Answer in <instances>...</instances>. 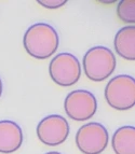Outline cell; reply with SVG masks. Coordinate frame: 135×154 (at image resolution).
<instances>
[{
	"instance_id": "cell-11",
	"label": "cell",
	"mask_w": 135,
	"mask_h": 154,
	"mask_svg": "<svg viewBox=\"0 0 135 154\" xmlns=\"http://www.w3.org/2000/svg\"><path fill=\"white\" fill-rule=\"evenodd\" d=\"M117 15L123 23H135V0H122L117 5Z\"/></svg>"
},
{
	"instance_id": "cell-12",
	"label": "cell",
	"mask_w": 135,
	"mask_h": 154,
	"mask_svg": "<svg viewBox=\"0 0 135 154\" xmlns=\"http://www.w3.org/2000/svg\"><path fill=\"white\" fill-rule=\"evenodd\" d=\"M38 3L47 9H58L67 3V0H38Z\"/></svg>"
},
{
	"instance_id": "cell-5",
	"label": "cell",
	"mask_w": 135,
	"mask_h": 154,
	"mask_svg": "<svg viewBox=\"0 0 135 154\" xmlns=\"http://www.w3.org/2000/svg\"><path fill=\"white\" fill-rule=\"evenodd\" d=\"M109 135L106 127L97 122L84 124L76 134V144L83 154H99L107 148Z\"/></svg>"
},
{
	"instance_id": "cell-13",
	"label": "cell",
	"mask_w": 135,
	"mask_h": 154,
	"mask_svg": "<svg viewBox=\"0 0 135 154\" xmlns=\"http://www.w3.org/2000/svg\"><path fill=\"white\" fill-rule=\"evenodd\" d=\"M1 95H2V81L0 79V97H1Z\"/></svg>"
},
{
	"instance_id": "cell-6",
	"label": "cell",
	"mask_w": 135,
	"mask_h": 154,
	"mask_svg": "<svg viewBox=\"0 0 135 154\" xmlns=\"http://www.w3.org/2000/svg\"><path fill=\"white\" fill-rule=\"evenodd\" d=\"M64 109L68 118L83 122L94 116L97 110V100L90 91L76 90L66 96Z\"/></svg>"
},
{
	"instance_id": "cell-8",
	"label": "cell",
	"mask_w": 135,
	"mask_h": 154,
	"mask_svg": "<svg viewBox=\"0 0 135 154\" xmlns=\"http://www.w3.org/2000/svg\"><path fill=\"white\" fill-rule=\"evenodd\" d=\"M21 126L10 120L0 121V153L10 154L17 151L23 143Z\"/></svg>"
},
{
	"instance_id": "cell-7",
	"label": "cell",
	"mask_w": 135,
	"mask_h": 154,
	"mask_svg": "<svg viewBox=\"0 0 135 154\" xmlns=\"http://www.w3.org/2000/svg\"><path fill=\"white\" fill-rule=\"evenodd\" d=\"M69 124L64 116L51 114L42 119L37 125L38 139L46 146H60L69 135Z\"/></svg>"
},
{
	"instance_id": "cell-1",
	"label": "cell",
	"mask_w": 135,
	"mask_h": 154,
	"mask_svg": "<svg viewBox=\"0 0 135 154\" xmlns=\"http://www.w3.org/2000/svg\"><path fill=\"white\" fill-rule=\"evenodd\" d=\"M23 44L25 51L37 59H47L58 49V33L47 23H36L31 25L24 35Z\"/></svg>"
},
{
	"instance_id": "cell-14",
	"label": "cell",
	"mask_w": 135,
	"mask_h": 154,
	"mask_svg": "<svg viewBox=\"0 0 135 154\" xmlns=\"http://www.w3.org/2000/svg\"><path fill=\"white\" fill-rule=\"evenodd\" d=\"M46 154H62V153L56 152V151H52V152H48V153H46Z\"/></svg>"
},
{
	"instance_id": "cell-3",
	"label": "cell",
	"mask_w": 135,
	"mask_h": 154,
	"mask_svg": "<svg viewBox=\"0 0 135 154\" xmlns=\"http://www.w3.org/2000/svg\"><path fill=\"white\" fill-rule=\"evenodd\" d=\"M105 99L115 110H130L135 106V80L129 75L112 78L105 88Z\"/></svg>"
},
{
	"instance_id": "cell-2",
	"label": "cell",
	"mask_w": 135,
	"mask_h": 154,
	"mask_svg": "<svg viewBox=\"0 0 135 154\" xmlns=\"http://www.w3.org/2000/svg\"><path fill=\"white\" fill-rule=\"evenodd\" d=\"M116 56L106 46L91 48L83 56L82 66L89 80L93 82H103L108 79L116 69Z\"/></svg>"
},
{
	"instance_id": "cell-4",
	"label": "cell",
	"mask_w": 135,
	"mask_h": 154,
	"mask_svg": "<svg viewBox=\"0 0 135 154\" xmlns=\"http://www.w3.org/2000/svg\"><path fill=\"white\" fill-rule=\"evenodd\" d=\"M49 73L52 81L60 86H71L81 77V65L78 58L70 53H60L49 65Z\"/></svg>"
},
{
	"instance_id": "cell-9",
	"label": "cell",
	"mask_w": 135,
	"mask_h": 154,
	"mask_svg": "<svg viewBox=\"0 0 135 154\" xmlns=\"http://www.w3.org/2000/svg\"><path fill=\"white\" fill-rule=\"evenodd\" d=\"M117 54L127 60L135 59V26L122 27L116 33L114 40Z\"/></svg>"
},
{
	"instance_id": "cell-10",
	"label": "cell",
	"mask_w": 135,
	"mask_h": 154,
	"mask_svg": "<svg viewBox=\"0 0 135 154\" xmlns=\"http://www.w3.org/2000/svg\"><path fill=\"white\" fill-rule=\"evenodd\" d=\"M111 146L116 154H135V127L121 126L115 131Z\"/></svg>"
}]
</instances>
